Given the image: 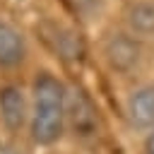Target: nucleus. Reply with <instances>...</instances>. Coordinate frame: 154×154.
I'll use <instances>...</instances> for the list:
<instances>
[{
	"instance_id": "nucleus-1",
	"label": "nucleus",
	"mask_w": 154,
	"mask_h": 154,
	"mask_svg": "<svg viewBox=\"0 0 154 154\" xmlns=\"http://www.w3.org/2000/svg\"><path fill=\"white\" fill-rule=\"evenodd\" d=\"M29 130L31 140L41 147L55 144L65 130V87L51 72H41L34 79Z\"/></svg>"
},
{
	"instance_id": "nucleus-2",
	"label": "nucleus",
	"mask_w": 154,
	"mask_h": 154,
	"mask_svg": "<svg viewBox=\"0 0 154 154\" xmlns=\"http://www.w3.org/2000/svg\"><path fill=\"white\" fill-rule=\"evenodd\" d=\"M65 128H70L79 140H89L99 130L96 108L91 99L77 87L65 89Z\"/></svg>"
},
{
	"instance_id": "nucleus-9",
	"label": "nucleus",
	"mask_w": 154,
	"mask_h": 154,
	"mask_svg": "<svg viewBox=\"0 0 154 154\" xmlns=\"http://www.w3.org/2000/svg\"><path fill=\"white\" fill-rule=\"evenodd\" d=\"M144 152H147V154H154V128L149 130V135H147V140H144Z\"/></svg>"
},
{
	"instance_id": "nucleus-7",
	"label": "nucleus",
	"mask_w": 154,
	"mask_h": 154,
	"mask_svg": "<svg viewBox=\"0 0 154 154\" xmlns=\"http://www.w3.org/2000/svg\"><path fill=\"white\" fill-rule=\"evenodd\" d=\"M125 22L132 36H152L154 34V2H135L125 12Z\"/></svg>"
},
{
	"instance_id": "nucleus-8",
	"label": "nucleus",
	"mask_w": 154,
	"mask_h": 154,
	"mask_svg": "<svg viewBox=\"0 0 154 154\" xmlns=\"http://www.w3.org/2000/svg\"><path fill=\"white\" fill-rule=\"evenodd\" d=\"M55 51H58L63 58H79L82 46H79V38H77L70 29L55 26Z\"/></svg>"
},
{
	"instance_id": "nucleus-5",
	"label": "nucleus",
	"mask_w": 154,
	"mask_h": 154,
	"mask_svg": "<svg viewBox=\"0 0 154 154\" xmlns=\"http://www.w3.org/2000/svg\"><path fill=\"white\" fill-rule=\"evenodd\" d=\"M128 118L140 130L154 128V87H140L128 99Z\"/></svg>"
},
{
	"instance_id": "nucleus-10",
	"label": "nucleus",
	"mask_w": 154,
	"mask_h": 154,
	"mask_svg": "<svg viewBox=\"0 0 154 154\" xmlns=\"http://www.w3.org/2000/svg\"><path fill=\"white\" fill-rule=\"evenodd\" d=\"M0 154H19V149L10 142H0Z\"/></svg>"
},
{
	"instance_id": "nucleus-6",
	"label": "nucleus",
	"mask_w": 154,
	"mask_h": 154,
	"mask_svg": "<svg viewBox=\"0 0 154 154\" xmlns=\"http://www.w3.org/2000/svg\"><path fill=\"white\" fill-rule=\"evenodd\" d=\"M26 43L19 29L7 22H0V67H14L24 60Z\"/></svg>"
},
{
	"instance_id": "nucleus-3",
	"label": "nucleus",
	"mask_w": 154,
	"mask_h": 154,
	"mask_svg": "<svg viewBox=\"0 0 154 154\" xmlns=\"http://www.w3.org/2000/svg\"><path fill=\"white\" fill-rule=\"evenodd\" d=\"M103 58L113 72L128 75V72L137 70L142 63V43L132 34L116 31L103 41Z\"/></svg>"
},
{
	"instance_id": "nucleus-4",
	"label": "nucleus",
	"mask_w": 154,
	"mask_h": 154,
	"mask_svg": "<svg viewBox=\"0 0 154 154\" xmlns=\"http://www.w3.org/2000/svg\"><path fill=\"white\" fill-rule=\"evenodd\" d=\"M0 120L10 132H17L29 120V101L17 84H5L0 89Z\"/></svg>"
}]
</instances>
